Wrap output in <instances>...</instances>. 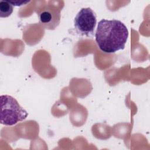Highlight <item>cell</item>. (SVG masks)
<instances>
[{
  "label": "cell",
  "mask_w": 150,
  "mask_h": 150,
  "mask_svg": "<svg viewBox=\"0 0 150 150\" xmlns=\"http://www.w3.org/2000/svg\"><path fill=\"white\" fill-rule=\"evenodd\" d=\"M10 2L13 6H20L30 2L29 1H22V0H6Z\"/></svg>",
  "instance_id": "obj_6"
},
{
  "label": "cell",
  "mask_w": 150,
  "mask_h": 150,
  "mask_svg": "<svg viewBox=\"0 0 150 150\" xmlns=\"http://www.w3.org/2000/svg\"><path fill=\"white\" fill-rule=\"evenodd\" d=\"M40 24L46 29L54 30L59 25L61 18L60 9L53 5H48L38 13Z\"/></svg>",
  "instance_id": "obj_4"
},
{
  "label": "cell",
  "mask_w": 150,
  "mask_h": 150,
  "mask_svg": "<svg viewBox=\"0 0 150 150\" xmlns=\"http://www.w3.org/2000/svg\"><path fill=\"white\" fill-rule=\"evenodd\" d=\"M0 99V122L2 124L11 126L26 118L28 112L15 98L9 95H1Z\"/></svg>",
  "instance_id": "obj_2"
},
{
  "label": "cell",
  "mask_w": 150,
  "mask_h": 150,
  "mask_svg": "<svg viewBox=\"0 0 150 150\" xmlns=\"http://www.w3.org/2000/svg\"><path fill=\"white\" fill-rule=\"evenodd\" d=\"M96 24V14L90 8H81L74 20V26L76 32L81 36L86 37H91L93 35Z\"/></svg>",
  "instance_id": "obj_3"
},
{
  "label": "cell",
  "mask_w": 150,
  "mask_h": 150,
  "mask_svg": "<svg viewBox=\"0 0 150 150\" xmlns=\"http://www.w3.org/2000/svg\"><path fill=\"white\" fill-rule=\"evenodd\" d=\"M13 11V6L8 1H0V17L7 18L9 16Z\"/></svg>",
  "instance_id": "obj_5"
},
{
  "label": "cell",
  "mask_w": 150,
  "mask_h": 150,
  "mask_svg": "<svg viewBox=\"0 0 150 150\" xmlns=\"http://www.w3.org/2000/svg\"><path fill=\"white\" fill-rule=\"evenodd\" d=\"M127 27L117 19H101L95 34L96 42L100 49L107 53L123 50L128 37Z\"/></svg>",
  "instance_id": "obj_1"
}]
</instances>
